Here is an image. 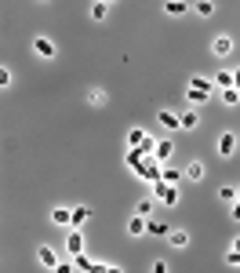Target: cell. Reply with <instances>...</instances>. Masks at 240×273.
Segmentation results:
<instances>
[{
    "instance_id": "cell-1",
    "label": "cell",
    "mask_w": 240,
    "mask_h": 273,
    "mask_svg": "<svg viewBox=\"0 0 240 273\" xmlns=\"http://www.w3.org/2000/svg\"><path fill=\"white\" fill-rule=\"evenodd\" d=\"M156 197H160V201L164 204H175V201H179V190H175V182H168V178H156Z\"/></svg>"
},
{
    "instance_id": "cell-2",
    "label": "cell",
    "mask_w": 240,
    "mask_h": 273,
    "mask_svg": "<svg viewBox=\"0 0 240 273\" xmlns=\"http://www.w3.org/2000/svg\"><path fill=\"white\" fill-rule=\"evenodd\" d=\"M138 171H142L146 182H156V178L164 175V171H160V161H156V157H153V161H142V164H138Z\"/></svg>"
},
{
    "instance_id": "cell-3",
    "label": "cell",
    "mask_w": 240,
    "mask_h": 273,
    "mask_svg": "<svg viewBox=\"0 0 240 273\" xmlns=\"http://www.w3.org/2000/svg\"><path fill=\"white\" fill-rule=\"evenodd\" d=\"M33 48H36V55H40V59H55V44L48 40V36H36Z\"/></svg>"
},
{
    "instance_id": "cell-4",
    "label": "cell",
    "mask_w": 240,
    "mask_h": 273,
    "mask_svg": "<svg viewBox=\"0 0 240 273\" xmlns=\"http://www.w3.org/2000/svg\"><path fill=\"white\" fill-rule=\"evenodd\" d=\"M233 149H237V135H229V131H226V135L218 138V153H222V157H233Z\"/></svg>"
},
{
    "instance_id": "cell-5",
    "label": "cell",
    "mask_w": 240,
    "mask_h": 273,
    "mask_svg": "<svg viewBox=\"0 0 240 273\" xmlns=\"http://www.w3.org/2000/svg\"><path fill=\"white\" fill-rule=\"evenodd\" d=\"M66 244H69V255H80V251H84V237H80L77 230L66 233Z\"/></svg>"
},
{
    "instance_id": "cell-6",
    "label": "cell",
    "mask_w": 240,
    "mask_h": 273,
    "mask_svg": "<svg viewBox=\"0 0 240 273\" xmlns=\"http://www.w3.org/2000/svg\"><path fill=\"white\" fill-rule=\"evenodd\" d=\"M156 120H160L164 128H182V117H179V113H171V109H164V113H160Z\"/></svg>"
},
{
    "instance_id": "cell-7",
    "label": "cell",
    "mask_w": 240,
    "mask_h": 273,
    "mask_svg": "<svg viewBox=\"0 0 240 273\" xmlns=\"http://www.w3.org/2000/svg\"><path fill=\"white\" fill-rule=\"evenodd\" d=\"M51 222H55V226H66V222H73V211H69V208H55V211H51Z\"/></svg>"
},
{
    "instance_id": "cell-8",
    "label": "cell",
    "mask_w": 240,
    "mask_h": 273,
    "mask_svg": "<svg viewBox=\"0 0 240 273\" xmlns=\"http://www.w3.org/2000/svg\"><path fill=\"white\" fill-rule=\"evenodd\" d=\"M189 88H193V91H200V95H211V80H204V77H193V80H189Z\"/></svg>"
},
{
    "instance_id": "cell-9",
    "label": "cell",
    "mask_w": 240,
    "mask_h": 273,
    "mask_svg": "<svg viewBox=\"0 0 240 273\" xmlns=\"http://www.w3.org/2000/svg\"><path fill=\"white\" fill-rule=\"evenodd\" d=\"M233 51V40L229 36H215V55H229Z\"/></svg>"
},
{
    "instance_id": "cell-10",
    "label": "cell",
    "mask_w": 240,
    "mask_h": 273,
    "mask_svg": "<svg viewBox=\"0 0 240 273\" xmlns=\"http://www.w3.org/2000/svg\"><path fill=\"white\" fill-rule=\"evenodd\" d=\"M153 157H156V161H168V157H171V142H156L153 146Z\"/></svg>"
},
{
    "instance_id": "cell-11",
    "label": "cell",
    "mask_w": 240,
    "mask_h": 273,
    "mask_svg": "<svg viewBox=\"0 0 240 273\" xmlns=\"http://www.w3.org/2000/svg\"><path fill=\"white\" fill-rule=\"evenodd\" d=\"M146 226H150V222H146V215H135V219L127 222V230H131V233H146Z\"/></svg>"
},
{
    "instance_id": "cell-12",
    "label": "cell",
    "mask_w": 240,
    "mask_h": 273,
    "mask_svg": "<svg viewBox=\"0 0 240 273\" xmlns=\"http://www.w3.org/2000/svg\"><path fill=\"white\" fill-rule=\"evenodd\" d=\"M40 266H48V270L59 266V262H55V251H51V248H40Z\"/></svg>"
},
{
    "instance_id": "cell-13",
    "label": "cell",
    "mask_w": 240,
    "mask_h": 273,
    "mask_svg": "<svg viewBox=\"0 0 240 273\" xmlns=\"http://www.w3.org/2000/svg\"><path fill=\"white\" fill-rule=\"evenodd\" d=\"M222 102H226V106H237V102H240V88H226L222 91Z\"/></svg>"
},
{
    "instance_id": "cell-14",
    "label": "cell",
    "mask_w": 240,
    "mask_h": 273,
    "mask_svg": "<svg viewBox=\"0 0 240 273\" xmlns=\"http://www.w3.org/2000/svg\"><path fill=\"white\" fill-rule=\"evenodd\" d=\"M127 142H131V146H142V142H146V131H142V128H131V131H127Z\"/></svg>"
},
{
    "instance_id": "cell-15",
    "label": "cell",
    "mask_w": 240,
    "mask_h": 273,
    "mask_svg": "<svg viewBox=\"0 0 240 273\" xmlns=\"http://www.w3.org/2000/svg\"><path fill=\"white\" fill-rule=\"evenodd\" d=\"M171 244H175V248H186V244H189V233H182V230H171Z\"/></svg>"
},
{
    "instance_id": "cell-16",
    "label": "cell",
    "mask_w": 240,
    "mask_h": 273,
    "mask_svg": "<svg viewBox=\"0 0 240 273\" xmlns=\"http://www.w3.org/2000/svg\"><path fill=\"white\" fill-rule=\"evenodd\" d=\"M88 219H91V211H88V208H73V226H84Z\"/></svg>"
},
{
    "instance_id": "cell-17",
    "label": "cell",
    "mask_w": 240,
    "mask_h": 273,
    "mask_svg": "<svg viewBox=\"0 0 240 273\" xmlns=\"http://www.w3.org/2000/svg\"><path fill=\"white\" fill-rule=\"evenodd\" d=\"M146 233H156V237H164V233H171V230H168L164 222H150V226H146Z\"/></svg>"
},
{
    "instance_id": "cell-18",
    "label": "cell",
    "mask_w": 240,
    "mask_h": 273,
    "mask_svg": "<svg viewBox=\"0 0 240 273\" xmlns=\"http://www.w3.org/2000/svg\"><path fill=\"white\" fill-rule=\"evenodd\" d=\"M193 182H200V178H204V164H189V171H186Z\"/></svg>"
},
{
    "instance_id": "cell-19",
    "label": "cell",
    "mask_w": 240,
    "mask_h": 273,
    "mask_svg": "<svg viewBox=\"0 0 240 273\" xmlns=\"http://www.w3.org/2000/svg\"><path fill=\"white\" fill-rule=\"evenodd\" d=\"M186 11V4H182V0H168V15H182Z\"/></svg>"
},
{
    "instance_id": "cell-20",
    "label": "cell",
    "mask_w": 240,
    "mask_h": 273,
    "mask_svg": "<svg viewBox=\"0 0 240 273\" xmlns=\"http://www.w3.org/2000/svg\"><path fill=\"white\" fill-rule=\"evenodd\" d=\"M197 11H200V15H204V18H208L211 11H215V4H211V0H197Z\"/></svg>"
},
{
    "instance_id": "cell-21",
    "label": "cell",
    "mask_w": 240,
    "mask_h": 273,
    "mask_svg": "<svg viewBox=\"0 0 240 273\" xmlns=\"http://www.w3.org/2000/svg\"><path fill=\"white\" fill-rule=\"evenodd\" d=\"M91 18H95V22H102V18H106V4H95V7H91Z\"/></svg>"
},
{
    "instance_id": "cell-22",
    "label": "cell",
    "mask_w": 240,
    "mask_h": 273,
    "mask_svg": "<svg viewBox=\"0 0 240 273\" xmlns=\"http://www.w3.org/2000/svg\"><path fill=\"white\" fill-rule=\"evenodd\" d=\"M197 120H200L197 113H186V117H182V128H186V131H189V128H197Z\"/></svg>"
},
{
    "instance_id": "cell-23",
    "label": "cell",
    "mask_w": 240,
    "mask_h": 273,
    "mask_svg": "<svg viewBox=\"0 0 240 273\" xmlns=\"http://www.w3.org/2000/svg\"><path fill=\"white\" fill-rule=\"evenodd\" d=\"M218 197H222V201H237V190H233V186H222V190H218Z\"/></svg>"
},
{
    "instance_id": "cell-24",
    "label": "cell",
    "mask_w": 240,
    "mask_h": 273,
    "mask_svg": "<svg viewBox=\"0 0 240 273\" xmlns=\"http://www.w3.org/2000/svg\"><path fill=\"white\" fill-rule=\"evenodd\" d=\"M226 262H229V266H240V248H233V251H229V255H226Z\"/></svg>"
},
{
    "instance_id": "cell-25",
    "label": "cell",
    "mask_w": 240,
    "mask_h": 273,
    "mask_svg": "<svg viewBox=\"0 0 240 273\" xmlns=\"http://www.w3.org/2000/svg\"><path fill=\"white\" fill-rule=\"evenodd\" d=\"M153 211V201H138V215H150Z\"/></svg>"
},
{
    "instance_id": "cell-26",
    "label": "cell",
    "mask_w": 240,
    "mask_h": 273,
    "mask_svg": "<svg viewBox=\"0 0 240 273\" xmlns=\"http://www.w3.org/2000/svg\"><path fill=\"white\" fill-rule=\"evenodd\" d=\"M229 215H233V219H240V193H237V204H233V211H229Z\"/></svg>"
},
{
    "instance_id": "cell-27",
    "label": "cell",
    "mask_w": 240,
    "mask_h": 273,
    "mask_svg": "<svg viewBox=\"0 0 240 273\" xmlns=\"http://www.w3.org/2000/svg\"><path fill=\"white\" fill-rule=\"evenodd\" d=\"M233 88H240V69L233 73Z\"/></svg>"
},
{
    "instance_id": "cell-28",
    "label": "cell",
    "mask_w": 240,
    "mask_h": 273,
    "mask_svg": "<svg viewBox=\"0 0 240 273\" xmlns=\"http://www.w3.org/2000/svg\"><path fill=\"white\" fill-rule=\"evenodd\" d=\"M233 248H240V237H237V240H233Z\"/></svg>"
}]
</instances>
